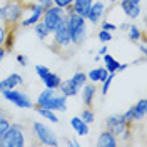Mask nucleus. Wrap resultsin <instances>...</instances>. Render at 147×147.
Wrapping results in <instances>:
<instances>
[{
    "mask_svg": "<svg viewBox=\"0 0 147 147\" xmlns=\"http://www.w3.org/2000/svg\"><path fill=\"white\" fill-rule=\"evenodd\" d=\"M109 2H112V3H114V2H117V0H109Z\"/></svg>",
    "mask_w": 147,
    "mask_h": 147,
    "instance_id": "nucleus-42",
    "label": "nucleus"
},
{
    "mask_svg": "<svg viewBox=\"0 0 147 147\" xmlns=\"http://www.w3.org/2000/svg\"><path fill=\"white\" fill-rule=\"evenodd\" d=\"M99 40L100 42H104V44H109L110 40H112V32H109V30H104V28H100V32H99Z\"/></svg>",
    "mask_w": 147,
    "mask_h": 147,
    "instance_id": "nucleus-29",
    "label": "nucleus"
},
{
    "mask_svg": "<svg viewBox=\"0 0 147 147\" xmlns=\"http://www.w3.org/2000/svg\"><path fill=\"white\" fill-rule=\"evenodd\" d=\"M34 109H35V112H37V114H40L44 119L50 120V122H54V124H57V122H59V117L55 115L54 110L45 109V107H40V105H35V104H34Z\"/></svg>",
    "mask_w": 147,
    "mask_h": 147,
    "instance_id": "nucleus-25",
    "label": "nucleus"
},
{
    "mask_svg": "<svg viewBox=\"0 0 147 147\" xmlns=\"http://www.w3.org/2000/svg\"><path fill=\"white\" fill-rule=\"evenodd\" d=\"M35 72H37V75H38V77H42L44 74L49 72V69H47L45 65H35Z\"/></svg>",
    "mask_w": 147,
    "mask_h": 147,
    "instance_id": "nucleus-33",
    "label": "nucleus"
},
{
    "mask_svg": "<svg viewBox=\"0 0 147 147\" xmlns=\"http://www.w3.org/2000/svg\"><path fill=\"white\" fill-rule=\"evenodd\" d=\"M146 114H147V102H146V99H140L136 105H132L122 115H124V119L127 120V122L137 124V122H142V120L146 119Z\"/></svg>",
    "mask_w": 147,
    "mask_h": 147,
    "instance_id": "nucleus-10",
    "label": "nucleus"
},
{
    "mask_svg": "<svg viewBox=\"0 0 147 147\" xmlns=\"http://www.w3.org/2000/svg\"><path fill=\"white\" fill-rule=\"evenodd\" d=\"M59 90H60L65 97L69 99V97L77 95V94L80 92V89H77V87H75V84L72 82V79H69V80H62V82H60V85H59Z\"/></svg>",
    "mask_w": 147,
    "mask_h": 147,
    "instance_id": "nucleus-19",
    "label": "nucleus"
},
{
    "mask_svg": "<svg viewBox=\"0 0 147 147\" xmlns=\"http://www.w3.org/2000/svg\"><path fill=\"white\" fill-rule=\"evenodd\" d=\"M34 32H35V35L38 37V40H40V42H45L47 38H49V35H50V30L47 28V25L44 24V20H42V18H40L38 22L34 24Z\"/></svg>",
    "mask_w": 147,
    "mask_h": 147,
    "instance_id": "nucleus-22",
    "label": "nucleus"
},
{
    "mask_svg": "<svg viewBox=\"0 0 147 147\" xmlns=\"http://www.w3.org/2000/svg\"><path fill=\"white\" fill-rule=\"evenodd\" d=\"M102 60H104V64H105L107 72L109 74H117V70H119V62H117L109 52H105V54L102 55Z\"/></svg>",
    "mask_w": 147,
    "mask_h": 147,
    "instance_id": "nucleus-23",
    "label": "nucleus"
},
{
    "mask_svg": "<svg viewBox=\"0 0 147 147\" xmlns=\"http://www.w3.org/2000/svg\"><path fill=\"white\" fill-rule=\"evenodd\" d=\"M139 49H140L142 55H147V47H146V42H140V44H139Z\"/></svg>",
    "mask_w": 147,
    "mask_h": 147,
    "instance_id": "nucleus-36",
    "label": "nucleus"
},
{
    "mask_svg": "<svg viewBox=\"0 0 147 147\" xmlns=\"http://www.w3.org/2000/svg\"><path fill=\"white\" fill-rule=\"evenodd\" d=\"M12 125V119H10V114H7L3 109H0V140L5 136V132L9 130V127Z\"/></svg>",
    "mask_w": 147,
    "mask_h": 147,
    "instance_id": "nucleus-24",
    "label": "nucleus"
},
{
    "mask_svg": "<svg viewBox=\"0 0 147 147\" xmlns=\"http://www.w3.org/2000/svg\"><path fill=\"white\" fill-rule=\"evenodd\" d=\"M105 125H107V130H110L115 137H122L124 140H129L132 132H134V125L136 124L127 122L122 114H114V115L107 117Z\"/></svg>",
    "mask_w": 147,
    "mask_h": 147,
    "instance_id": "nucleus-5",
    "label": "nucleus"
},
{
    "mask_svg": "<svg viewBox=\"0 0 147 147\" xmlns=\"http://www.w3.org/2000/svg\"><path fill=\"white\" fill-rule=\"evenodd\" d=\"M64 15H65V9H60L57 5H52V7L45 9L44 15H42V20H44V24L47 25V28L50 30V34L55 30V27L59 25V22L62 20Z\"/></svg>",
    "mask_w": 147,
    "mask_h": 147,
    "instance_id": "nucleus-9",
    "label": "nucleus"
},
{
    "mask_svg": "<svg viewBox=\"0 0 147 147\" xmlns=\"http://www.w3.org/2000/svg\"><path fill=\"white\" fill-rule=\"evenodd\" d=\"M35 105L50 109L54 112H65L67 110V97H65L59 89H49L45 87V90H42L37 97Z\"/></svg>",
    "mask_w": 147,
    "mask_h": 147,
    "instance_id": "nucleus-2",
    "label": "nucleus"
},
{
    "mask_svg": "<svg viewBox=\"0 0 147 147\" xmlns=\"http://www.w3.org/2000/svg\"><path fill=\"white\" fill-rule=\"evenodd\" d=\"M127 67H129V64H119V70H117V72H122V70H125Z\"/></svg>",
    "mask_w": 147,
    "mask_h": 147,
    "instance_id": "nucleus-40",
    "label": "nucleus"
},
{
    "mask_svg": "<svg viewBox=\"0 0 147 147\" xmlns=\"http://www.w3.org/2000/svg\"><path fill=\"white\" fill-rule=\"evenodd\" d=\"M107 69L105 67H97V69H92L90 72L87 74V80H90V82H104L105 79H107Z\"/></svg>",
    "mask_w": 147,
    "mask_h": 147,
    "instance_id": "nucleus-21",
    "label": "nucleus"
},
{
    "mask_svg": "<svg viewBox=\"0 0 147 147\" xmlns=\"http://www.w3.org/2000/svg\"><path fill=\"white\" fill-rule=\"evenodd\" d=\"M72 82L75 84L77 89H82L84 84H87V74L85 72H75L72 77Z\"/></svg>",
    "mask_w": 147,
    "mask_h": 147,
    "instance_id": "nucleus-27",
    "label": "nucleus"
},
{
    "mask_svg": "<svg viewBox=\"0 0 147 147\" xmlns=\"http://www.w3.org/2000/svg\"><path fill=\"white\" fill-rule=\"evenodd\" d=\"M5 54H7V52H5V49H3V47H0V62L3 60V57H5Z\"/></svg>",
    "mask_w": 147,
    "mask_h": 147,
    "instance_id": "nucleus-38",
    "label": "nucleus"
},
{
    "mask_svg": "<svg viewBox=\"0 0 147 147\" xmlns=\"http://www.w3.org/2000/svg\"><path fill=\"white\" fill-rule=\"evenodd\" d=\"M70 125H72V129L75 130V134L77 136H87L89 134V124H85L79 115H75V117H72L70 119Z\"/></svg>",
    "mask_w": 147,
    "mask_h": 147,
    "instance_id": "nucleus-20",
    "label": "nucleus"
},
{
    "mask_svg": "<svg viewBox=\"0 0 147 147\" xmlns=\"http://www.w3.org/2000/svg\"><path fill=\"white\" fill-rule=\"evenodd\" d=\"M105 52H109V50H107V45H102L100 49H99V54H100V55H104Z\"/></svg>",
    "mask_w": 147,
    "mask_h": 147,
    "instance_id": "nucleus-39",
    "label": "nucleus"
},
{
    "mask_svg": "<svg viewBox=\"0 0 147 147\" xmlns=\"http://www.w3.org/2000/svg\"><path fill=\"white\" fill-rule=\"evenodd\" d=\"M32 132H34V137L37 139L38 144L50 146V147H57L60 144L57 136L54 134V130L50 127H47L45 124H42V122H34L32 124Z\"/></svg>",
    "mask_w": 147,
    "mask_h": 147,
    "instance_id": "nucleus-7",
    "label": "nucleus"
},
{
    "mask_svg": "<svg viewBox=\"0 0 147 147\" xmlns=\"http://www.w3.org/2000/svg\"><path fill=\"white\" fill-rule=\"evenodd\" d=\"M27 9V2L22 0H9L0 12V18L5 27H17L18 22L24 17V12Z\"/></svg>",
    "mask_w": 147,
    "mask_h": 147,
    "instance_id": "nucleus-4",
    "label": "nucleus"
},
{
    "mask_svg": "<svg viewBox=\"0 0 147 147\" xmlns=\"http://www.w3.org/2000/svg\"><path fill=\"white\" fill-rule=\"evenodd\" d=\"M0 12H2V7H0Z\"/></svg>",
    "mask_w": 147,
    "mask_h": 147,
    "instance_id": "nucleus-43",
    "label": "nucleus"
},
{
    "mask_svg": "<svg viewBox=\"0 0 147 147\" xmlns=\"http://www.w3.org/2000/svg\"><path fill=\"white\" fill-rule=\"evenodd\" d=\"M67 22H69V32H70V40H72V45L79 47L82 45L87 38V24H85V18L77 15L72 10V7L69 5L67 9Z\"/></svg>",
    "mask_w": 147,
    "mask_h": 147,
    "instance_id": "nucleus-3",
    "label": "nucleus"
},
{
    "mask_svg": "<svg viewBox=\"0 0 147 147\" xmlns=\"http://www.w3.org/2000/svg\"><path fill=\"white\" fill-rule=\"evenodd\" d=\"M62 144H65V146H74L70 139H62Z\"/></svg>",
    "mask_w": 147,
    "mask_h": 147,
    "instance_id": "nucleus-41",
    "label": "nucleus"
},
{
    "mask_svg": "<svg viewBox=\"0 0 147 147\" xmlns=\"http://www.w3.org/2000/svg\"><path fill=\"white\" fill-rule=\"evenodd\" d=\"M2 95H3L9 102H12V104H15L17 107H20V109H30V107H34V102L30 100V97H28L25 92H20V90H17V89L3 90Z\"/></svg>",
    "mask_w": 147,
    "mask_h": 147,
    "instance_id": "nucleus-8",
    "label": "nucleus"
},
{
    "mask_svg": "<svg viewBox=\"0 0 147 147\" xmlns=\"http://www.w3.org/2000/svg\"><path fill=\"white\" fill-rule=\"evenodd\" d=\"M7 30H9V28L5 27L3 24H0V47H3V44H5V37H7Z\"/></svg>",
    "mask_w": 147,
    "mask_h": 147,
    "instance_id": "nucleus-30",
    "label": "nucleus"
},
{
    "mask_svg": "<svg viewBox=\"0 0 147 147\" xmlns=\"http://www.w3.org/2000/svg\"><path fill=\"white\" fill-rule=\"evenodd\" d=\"M22 84H24V77L20 74H12L7 79L0 80V92L9 90V89H15L17 85H22Z\"/></svg>",
    "mask_w": 147,
    "mask_h": 147,
    "instance_id": "nucleus-13",
    "label": "nucleus"
},
{
    "mask_svg": "<svg viewBox=\"0 0 147 147\" xmlns=\"http://www.w3.org/2000/svg\"><path fill=\"white\" fill-rule=\"evenodd\" d=\"M80 119L85 122V124H89L90 125L92 122H95V114H94V110H92V107H87V109H84L82 112H80V115H79Z\"/></svg>",
    "mask_w": 147,
    "mask_h": 147,
    "instance_id": "nucleus-26",
    "label": "nucleus"
},
{
    "mask_svg": "<svg viewBox=\"0 0 147 147\" xmlns=\"http://www.w3.org/2000/svg\"><path fill=\"white\" fill-rule=\"evenodd\" d=\"M15 59H17V62L20 65H24V67H25V65H27V59H25V55H15Z\"/></svg>",
    "mask_w": 147,
    "mask_h": 147,
    "instance_id": "nucleus-35",
    "label": "nucleus"
},
{
    "mask_svg": "<svg viewBox=\"0 0 147 147\" xmlns=\"http://www.w3.org/2000/svg\"><path fill=\"white\" fill-rule=\"evenodd\" d=\"M97 146L99 147H115V146H119V140H117V137L110 130H104L99 136V139H97Z\"/></svg>",
    "mask_w": 147,
    "mask_h": 147,
    "instance_id": "nucleus-15",
    "label": "nucleus"
},
{
    "mask_svg": "<svg viewBox=\"0 0 147 147\" xmlns=\"http://www.w3.org/2000/svg\"><path fill=\"white\" fill-rule=\"evenodd\" d=\"M94 0H74L72 2V10L77 13V15H80V17H87V13H89V10H90V5Z\"/></svg>",
    "mask_w": 147,
    "mask_h": 147,
    "instance_id": "nucleus-16",
    "label": "nucleus"
},
{
    "mask_svg": "<svg viewBox=\"0 0 147 147\" xmlns=\"http://www.w3.org/2000/svg\"><path fill=\"white\" fill-rule=\"evenodd\" d=\"M102 28L104 30H109V32H114V30H117V25L112 24V22H104L102 24Z\"/></svg>",
    "mask_w": 147,
    "mask_h": 147,
    "instance_id": "nucleus-32",
    "label": "nucleus"
},
{
    "mask_svg": "<svg viewBox=\"0 0 147 147\" xmlns=\"http://www.w3.org/2000/svg\"><path fill=\"white\" fill-rule=\"evenodd\" d=\"M80 90H82V102L85 104V107H92L94 97H95V94H97L95 84H84V87Z\"/></svg>",
    "mask_w": 147,
    "mask_h": 147,
    "instance_id": "nucleus-14",
    "label": "nucleus"
},
{
    "mask_svg": "<svg viewBox=\"0 0 147 147\" xmlns=\"http://www.w3.org/2000/svg\"><path fill=\"white\" fill-rule=\"evenodd\" d=\"M140 2L142 0H122L120 2V7L124 10V13L129 18H137L140 15Z\"/></svg>",
    "mask_w": 147,
    "mask_h": 147,
    "instance_id": "nucleus-11",
    "label": "nucleus"
},
{
    "mask_svg": "<svg viewBox=\"0 0 147 147\" xmlns=\"http://www.w3.org/2000/svg\"><path fill=\"white\" fill-rule=\"evenodd\" d=\"M129 25H130V24H125V22H124V24H120L119 27H117V30H122V32H127Z\"/></svg>",
    "mask_w": 147,
    "mask_h": 147,
    "instance_id": "nucleus-37",
    "label": "nucleus"
},
{
    "mask_svg": "<svg viewBox=\"0 0 147 147\" xmlns=\"http://www.w3.org/2000/svg\"><path fill=\"white\" fill-rule=\"evenodd\" d=\"M38 3H40L44 9H49V7L54 5V0H38Z\"/></svg>",
    "mask_w": 147,
    "mask_h": 147,
    "instance_id": "nucleus-34",
    "label": "nucleus"
},
{
    "mask_svg": "<svg viewBox=\"0 0 147 147\" xmlns=\"http://www.w3.org/2000/svg\"><path fill=\"white\" fill-rule=\"evenodd\" d=\"M127 37L132 44H137V42H146V32L140 30L137 25H129L127 28Z\"/></svg>",
    "mask_w": 147,
    "mask_h": 147,
    "instance_id": "nucleus-17",
    "label": "nucleus"
},
{
    "mask_svg": "<svg viewBox=\"0 0 147 147\" xmlns=\"http://www.w3.org/2000/svg\"><path fill=\"white\" fill-rule=\"evenodd\" d=\"M74 0H54V5L60 7V9H67L69 5H72Z\"/></svg>",
    "mask_w": 147,
    "mask_h": 147,
    "instance_id": "nucleus-31",
    "label": "nucleus"
},
{
    "mask_svg": "<svg viewBox=\"0 0 147 147\" xmlns=\"http://www.w3.org/2000/svg\"><path fill=\"white\" fill-rule=\"evenodd\" d=\"M25 142V134H24V125L12 122L9 130L0 140V147H24Z\"/></svg>",
    "mask_w": 147,
    "mask_h": 147,
    "instance_id": "nucleus-6",
    "label": "nucleus"
},
{
    "mask_svg": "<svg viewBox=\"0 0 147 147\" xmlns=\"http://www.w3.org/2000/svg\"><path fill=\"white\" fill-rule=\"evenodd\" d=\"M40 79H42V82L45 84V87H49V89H59V85H60V82H62L60 75L50 72V70H49L47 74H44Z\"/></svg>",
    "mask_w": 147,
    "mask_h": 147,
    "instance_id": "nucleus-18",
    "label": "nucleus"
},
{
    "mask_svg": "<svg viewBox=\"0 0 147 147\" xmlns=\"http://www.w3.org/2000/svg\"><path fill=\"white\" fill-rule=\"evenodd\" d=\"M104 10H105V5H104L102 2H92L90 10H89L85 20H89L92 25H97V24L100 22V18L104 17Z\"/></svg>",
    "mask_w": 147,
    "mask_h": 147,
    "instance_id": "nucleus-12",
    "label": "nucleus"
},
{
    "mask_svg": "<svg viewBox=\"0 0 147 147\" xmlns=\"http://www.w3.org/2000/svg\"><path fill=\"white\" fill-rule=\"evenodd\" d=\"M114 77H115V74H109L107 79L102 82V95H107L109 94V87H110V84H112V80H114Z\"/></svg>",
    "mask_w": 147,
    "mask_h": 147,
    "instance_id": "nucleus-28",
    "label": "nucleus"
},
{
    "mask_svg": "<svg viewBox=\"0 0 147 147\" xmlns=\"http://www.w3.org/2000/svg\"><path fill=\"white\" fill-rule=\"evenodd\" d=\"M54 35V44L50 45V49L60 54L62 57H67V52L70 54V47H72V40H70V32H69V22H67V12L62 17V20L59 22V25L55 27V30L52 32Z\"/></svg>",
    "mask_w": 147,
    "mask_h": 147,
    "instance_id": "nucleus-1",
    "label": "nucleus"
}]
</instances>
